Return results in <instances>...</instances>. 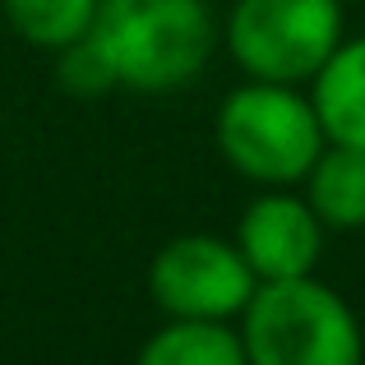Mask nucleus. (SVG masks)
Wrapping results in <instances>:
<instances>
[{
  "mask_svg": "<svg viewBox=\"0 0 365 365\" xmlns=\"http://www.w3.org/2000/svg\"><path fill=\"white\" fill-rule=\"evenodd\" d=\"M324 143L329 134L319 125V111L292 83L250 79L217 107V148L255 185L277 190L305 180Z\"/></svg>",
  "mask_w": 365,
  "mask_h": 365,
  "instance_id": "7ed1b4c3",
  "label": "nucleus"
},
{
  "mask_svg": "<svg viewBox=\"0 0 365 365\" xmlns=\"http://www.w3.org/2000/svg\"><path fill=\"white\" fill-rule=\"evenodd\" d=\"M134 365H250V356L227 319H171L139 347Z\"/></svg>",
  "mask_w": 365,
  "mask_h": 365,
  "instance_id": "1a4fd4ad",
  "label": "nucleus"
},
{
  "mask_svg": "<svg viewBox=\"0 0 365 365\" xmlns=\"http://www.w3.org/2000/svg\"><path fill=\"white\" fill-rule=\"evenodd\" d=\"M255 287L241 245L217 236H176L148 268V292L171 319H236Z\"/></svg>",
  "mask_w": 365,
  "mask_h": 365,
  "instance_id": "39448f33",
  "label": "nucleus"
},
{
  "mask_svg": "<svg viewBox=\"0 0 365 365\" xmlns=\"http://www.w3.org/2000/svg\"><path fill=\"white\" fill-rule=\"evenodd\" d=\"M98 5L102 0H0L9 28L42 51H61V46L88 37Z\"/></svg>",
  "mask_w": 365,
  "mask_h": 365,
  "instance_id": "9d476101",
  "label": "nucleus"
},
{
  "mask_svg": "<svg viewBox=\"0 0 365 365\" xmlns=\"http://www.w3.org/2000/svg\"><path fill=\"white\" fill-rule=\"evenodd\" d=\"M250 365H361V324L333 287L310 277L259 282L241 310Z\"/></svg>",
  "mask_w": 365,
  "mask_h": 365,
  "instance_id": "f03ea898",
  "label": "nucleus"
},
{
  "mask_svg": "<svg viewBox=\"0 0 365 365\" xmlns=\"http://www.w3.org/2000/svg\"><path fill=\"white\" fill-rule=\"evenodd\" d=\"M93 37L120 88L171 93L204 74L217 46L208 0H102Z\"/></svg>",
  "mask_w": 365,
  "mask_h": 365,
  "instance_id": "f257e3e1",
  "label": "nucleus"
},
{
  "mask_svg": "<svg viewBox=\"0 0 365 365\" xmlns=\"http://www.w3.org/2000/svg\"><path fill=\"white\" fill-rule=\"evenodd\" d=\"M314 111L329 143L365 148V37L338 42V51L314 74Z\"/></svg>",
  "mask_w": 365,
  "mask_h": 365,
  "instance_id": "0eeeda50",
  "label": "nucleus"
},
{
  "mask_svg": "<svg viewBox=\"0 0 365 365\" xmlns=\"http://www.w3.org/2000/svg\"><path fill=\"white\" fill-rule=\"evenodd\" d=\"M56 79H61V88L70 93V98H102V93L120 88L116 83V70H111L107 51L98 46V37H79V42L61 46V65H56Z\"/></svg>",
  "mask_w": 365,
  "mask_h": 365,
  "instance_id": "9b49d317",
  "label": "nucleus"
},
{
  "mask_svg": "<svg viewBox=\"0 0 365 365\" xmlns=\"http://www.w3.org/2000/svg\"><path fill=\"white\" fill-rule=\"evenodd\" d=\"M236 245L259 282L310 277L324 250V222L310 208V199L273 190L245 208L241 227H236Z\"/></svg>",
  "mask_w": 365,
  "mask_h": 365,
  "instance_id": "423d86ee",
  "label": "nucleus"
},
{
  "mask_svg": "<svg viewBox=\"0 0 365 365\" xmlns=\"http://www.w3.org/2000/svg\"><path fill=\"white\" fill-rule=\"evenodd\" d=\"M342 42L338 0H236L227 19L232 61L250 79L301 83L324 70Z\"/></svg>",
  "mask_w": 365,
  "mask_h": 365,
  "instance_id": "20e7f679",
  "label": "nucleus"
},
{
  "mask_svg": "<svg viewBox=\"0 0 365 365\" xmlns=\"http://www.w3.org/2000/svg\"><path fill=\"white\" fill-rule=\"evenodd\" d=\"M305 199L324 227H338V232L365 227V148L324 143L314 167L305 171Z\"/></svg>",
  "mask_w": 365,
  "mask_h": 365,
  "instance_id": "6e6552de",
  "label": "nucleus"
}]
</instances>
